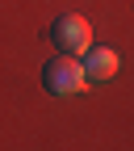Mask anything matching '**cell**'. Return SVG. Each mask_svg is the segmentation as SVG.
<instances>
[{"mask_svg":"<svg viewBox=\"0 0 134 151\" xmlns=\"http://www.w3.org/2000/svg\"><path fill=\"white\" fill-rule=\"evenodd\" d=\"M54 42H59V50H63V55L80 59V55L92 46V25L84 21V17L67 13V17H59V21H54Z\"/></svg>","mask_w":134,"mask_h":151,"instance_id":"7a4b0ae2","label":"cell"},{"mask_svg":"<svg viewBox=\"0 0 134 151\" xmlns=\"http://www.w3.org/2000/svg\"><path fill=\"white\" fill-rule=\"evenodd\" d=\"M42 84L50 97H75V92H84L88 76L80 67V59H71V55H59V59H50L42 67Z\"/></svg>","mask_w":134,"mask_h":151,"instance_id":"6da1fadb","label":"cell"},{"mask_svg":"<svg viewBox=\"0 0 134 151\" xmlns=\"http://www.w3.org/2000/svg\"><path fill=\"white\" fill-rule=\"evenodd\" d=\"M80 67H84V76L88 80H97V84H105L113 71H118V50H109V46H97V50H84V59H80Z\"/></svg>","mask_w":134,"mask_h":151,"instance_id":"3957f363","label":"cell"}]
</instances>
